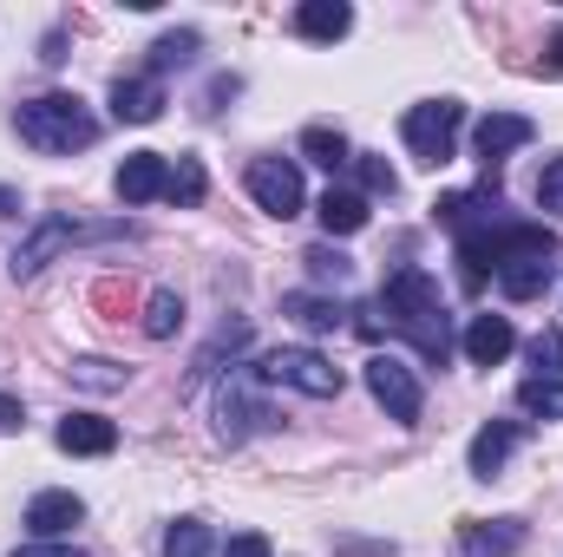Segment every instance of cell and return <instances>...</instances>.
<instances>
[{
	"label": "cell",
	"instance_id": "6da1fadb",
	"mask_svg": "<svg viewBox=\"0 0 563 557\" xmlns=\"http://www.w3.org/2000/svg\"><path fill=\"white\" fill-rule=\"evenodd\" d=\"M380 315H387L394 335H407V341L420 348L426 368H445V354H452V321H445L439 282L426 276L420 263H400V270L387 276V288H380Z\"/></svg>",
	"mask_w": 563,
	"mask_h": 557
},
{
	"label": "cell",
	"instance_id": "7a4b0ae2",
	"mask_svg": "<svg viewBox=\"0 0 563 557\" xmlns=\"http://www.w3.org/2000/svg\"><path fill=\"white\" fill-rule=\"evenodd\" d=\"M13 125H20V139L33 144V151H46V157H73V151H86V144L99 139V119L86 112V99H79V92L26 99V106L13 112Z\"/></svg>",
	"mask_w": 563,
	"mask_h": 557
},
{
	"label": "cell",
	"instance_id": "3957f363",
	"mask_svg": "<svg viewBox=\"0 0 563 557\" xmlns=\"http://www.w3.org/2000/svg\"><path fill=\"white\" fill-rule=\"evenodd\" d=\"M112 237H132V223H73V217H46L20 250H13V276H40L59 250H73V243H112Z\"/></svg>",
	"mask_w": 563,
	"mask_h": 557
},
{
	"label": "cell",
	"instance_id": "277c9868",
	"mask_svg": "<svg viewBox=\"0 0 563 557\" xmlns=\"http://www.w3.org/2000/svg\"><path fill=\"white\" fill-rule=\"evenodd\" d=\"M256 368H230L223 374V387H217V433L230 439V446H243L250 433H263V426H276V407L256 394Z\"/></svg>",
	"mask_w": 563,
	"mask_h": 557
},
{
	"label": "cell",
	"instance_id": "5b68a950",
	"mask_svg": "<svg viewBox=\"0 0 563 557\" xmlns=\"http://www.w3.org/2000/svg\"><path fill=\"white\" fill-rule=\"evenodd\" d=\"M459 125H465V106L459 99H426L407 112V151L420 157L426 171H439V164H452V151H459Z\"/></svg>",
	"mask_w": 563,
	"mask_h": 557
},
{
	"label": "cell",
	"instance_id": "8992f818",
	"mask_svg": "<svg viewBox=\"0 0 563 557\" xmlns=\"http://www.w3.org/2000/svg\"><path fill=\"white\" fill-rule=\"evenodd\" d=\"M256 374L295 387V394H308V401H334L341 394V368L328 354H314V348H276L269 361H256Z\"/></svg>",
	"mask_w": 563,
	"mask_h": 557
},
{
	"label": "cell",
	"instance_id": "52a82bcc",
	"mask_svg": "<svg viewBox=\"0 0 563 557\" xmlns=\"http://www.w3.org/2000/svg\"><path fill=\"white\" fill-rule=\"evenodd\" d=\"M367 394L387 407V419H400V426H413L426 407V387H420V374L400 361V354H374L367 361Z\"/></svg>",
	"mask_w": 563,
	"mask_h": 557
},
{
	"label": "cell",
	"instance_id": "ba28073f",
	"mask_svg": "<svg viewBox=\"0 0 563 557\" xmlns=\"http://www.w3.org/2000/svg\"><path fill=\"white\" fill-rule=\"evenodd\" d=\"M250 197H256V210H269V217H301V171L288 164V157H256L250 164Z\"/></svg>",
	"mask_w": 563,
	"mask_h": 557
},
{
	"label": "cell",
	"instance_id": "9c48e42d",
	"mask_svg": "<svg viewBox=\"0 0 563 557\" xmlns=\"http://www.w3.org/2000/svg\"><path fill=\"white\" fill-rule=\"evenodd\" d=\"M531 139H538V125H531L525 112H492V119H478L472 144H478V164H485V177L498 184V164H505L511 151H525Z\"/></svg>",
	"mask_w": 563,
	"mask_h": 557
},
{
	"label": "cell",
	"instance_id": "30bf717a",
	"mask_svg": "<svg viewBox=\"0 0 563 557\" xmlns=\"http://www.w3.org/2000/svg\"><path fill=\"white\" fill-rule=\"evenodd\" d=\"M518 439H525V419H485L478 433H472V479H498L505 472V459L518 452Z\"/></svg>",
	"mask_w": 563,
	"mask_h": 557
},
{
	"label": "cell",
	"instance_id": "8fae6325",
	"mask_svg": "<svg viewBox=\"0 0 563 557\" xmlns=\"http://www.w3.org/2000/svg\"><path fill=\"white\" fill-rule=\"evenodd\" d=\"M511 348H518V328H511L505 315H472V321H465V361H472V368H498Z\"/></svg>",
	"mask_w": 563,
	"mask_h": 557
},
{
	"label": "cell",
	"instance_id": "7c38bea8",
	"mask_svg": "<svg viewBox=\"0 0 563 557\" xmlns=\"http://www.w3.org/2000/svg\"><path fill=\"white\" fill-rule=\"evenodd\" d=\"M518 545H525L518 518H465L459 525V551L465 557H511Z\"/></svg>",
	"mask_w": 563,
	"mask_h": 557
},
{
	"label": "cell",
	"instance_id": "4fadbf2b",
	"mask_svg": "<svg viewBox=\"0 0 563 557\" xmlns=\"http://www.w3.org/2000/svg\"><path fill=\"white\" fill-rule=\"evenodd\" d=\"M53 439H59V452H79V459H106V452L119 446V426H112V419H99V414H66Z\"/></svg>",
	"mask_w": 563,
	"mask_h": 557
},
{
	"label": "cell",
	"instance_id": "5bb4252c",
	"mask_svg": "<svg viewBox=\"0 0 563 557\" xmlns=\"http://www.w3.org/2000/svg\"><path fill=\"white\" fill-rule=\"evenodd\" d=\"M164 112V79H112V119L119 125H151Z\"/></svg>",
	"mask_w": 563,
	"mask_h": 557
},
{
	"label": "cell",
	"instance_id": "9a60e30c",
	"mask_svg": "<svg viewBox=\"0 0 563 557\" xmlns=\"http://www.w3.org/2000/svg\"><path fill=\"white\" fill-rule=\"evenodd\" d=\"M170 190V164L157 157V151H132L125 164H119V197L125 204H151V197H164Z\"/></svg>",
	"mask_w": 563,
	"mask_h": 557
},
{
	"label": "cell",
	"instance_id": "2e32d148",
	"mask_svg": "<svg viewBox=\"0 0 563 557\" xmlns=\"http://www.w3.org/2000/svg\"><path fill=\"white\" fill-rule=\"evenodd\" d=\"M282 315H288V321H301L308 335H334V328H347V308H341L334 295H308V288L282 295Z\"/></svg>",
	"mask_w": 563,
	"mask_h": 557
},
{
	"label": "cell",
	"instance_id": "e0dca14e",
	"mask_svg": "<svg viewBox=\"0 0 563 557\" xmlns=\"http://www.w3.org/2000/svg\"><path fill=\"white\" fill-rule=\"evenodd\" d=\"M86 518V499L79 492H40L33 505H26V525L40 532V538H59V532H73Z\"/></svg>",
	"mask_w": 563,
	"mask_h": 557
},
{
	"label": "cell",
	"instance_id": "ac0fdd59",
	"mask_svg": "<svg viewBox=\"0 0 563 557\" xmlns=\"http://www.w3.org/2000/svg\"><path fill=\"white\" fill-rule=\"evenodd\" d=\"M354 26V7L347 0H301L295 7V33L301 40H341Z\"/></svg>",
	"mask_w": 563,
	"mask_h": 557
},
{
	"label": "cell",
	"instance_id": "d6986e66",
	"mask_svg": "<svg viewBox=\"0 0 563 557\" xmlns=\"http://www.w3.org/2000/svg\"><path fill=\"white\" fill-rule=\"evenodd\" d=\"M314 210H321V230H328V237H354V230H367V197H361V190H328Z\"/></svg>",
	"mask_w": 563,
	"mask_h": 557
},
{
	"label": "cell",
	"instance_id": "ffe728a7",
	"mask_svg": "<svg viewBox=\"0 0 563 557\" xmlns=\"http://www.w3.org/2000/svg\"><path fill=\"white\" fill-rule=\"evenodd\" d=\"M301 157L321 164V171H347V164H354V151H347V139H341V125H308V132H301Z\"/></svg>",
	"mask_w": 563,
	"mask_h": 557
},
{
	"label": "cell",
	"instance_id": "44dd1931",
	"mask_svg": "<svg viewBox=\"0 0 563 557\" xmlns=\"http://www.w3.org/2000/svg\"><path fill=\"white\" fill-rule=\"evenodd\" d=\"M197 46H203V33H197V26H184V33H164V40L151 46V79H164L170 66H190V59H197Z\"/></svg>",
	"mask_w": 563,
	"mask_h": 557
},
{
	"label": "cell",
	"instance_id": "7402d4cb",
	"mask_svg": "<svg viewBox=\"0 0 563 557\" xmlns=\"http://www.w3.org/2000/svg\"><path fill=\"white\" fill-rule=\"evenodd\" d=\"M177 328H184V295L151 288V302H144V335H151V341H170Z\"/></svg>",
	"mask_w": 563,
	"mask_h": 557
},
{
	"label": "cell",
	"instance_id": "603a6c76",
	"mask_svg": "<svg viewBox=\"0 0 563 557\" xmlns=\"http://www.w3.org/2000/svg\"><path fill=\"white\" fill-rule=\"evenodd\" d=\"M164 197H170L177 210H197V204H203V164H197V157H177V164H170V190H164Z\"/></svg>",
	"mask_w": 563,
	"mask_h": 557
},
{
	"label": "cell",
	"instance_id": "cb8c5ba5",
	"mask_svg": "<svg viewBox=\"0 0 563 557\" xmlns=\"http://www.w3.org/2000/svg\"><path fill=\"white\" fill-rule=\"evenodd\" d=\"M164 557H210V525L203 518H177L164 532Z\"/></svg>",
	"mask_w": 563,
	"mask_h": 557
},
{
	"label": "cell",
	"instance_id": "d4e9b609",
	"mask_svg": "<svg viewBox=\"0 0 563 557\" xmlns=\"http://www.w3.org/2000/svg\"><path fill=\"white\" fill-rule=\"evenodd\" d=\"M518 407L538 414V419H563V381H538V374H531V381L518 387Z\"/></svg>",
	"mask_w": 563,
	"mask_h": 557
},
{
	"label": "cell",
	"instance_id": "484cf974",
	"mask_svg": "<svg viewBox=\"0 0 563 557\" xmlns=\"http://www.w3.org/2000/svg\"><path fill=\"white\" fill-rule=\"evenodd\" d=\"M531 368H538V381H563V328H544L531 341Z\"/></svg>",
	"mask_w": 563,
	"mask_h": 557
},
{
	"label": "cell",
	"instance_id": "4316f807",
	"mask_svg": "<svg viewBox=\"0 0 563 557\" xmlns=\"http://www.w3.org/2000/svg\"><path fill=\"white\" fill-rule=\"evenodd\" d=\"M354 171H361V197H394L400 190V177H394L387 157H354Z\"/></svg>",
	"mask_w": 563,
	"mask_h": 557
},
{
	"label": "cell",
	"instance_id": "83f0119b",
	"mask_svg": "<svg viewBox=\"0 0 563 557\" xmlns=\"http://www.w3.org/2000/svg\"><path fill=\"white\" fill-rule=\"evenodd\" d=\"M301 263H308V270H314L321 282H347V276H354V263H347V256H341L334 243H314V250H308Z\"/></svg>",
	"mask_w": 563,
	"mask_h": 557
},
{
	"label": "cell",
	"instance_id": "f1b7e54d",
	"mask_svg": "<svg viewBox=\"0 0 563 557\" xmlns=\"http://www.w3.org/2000/svg\"><path fill=\"white\" fill-rule=\"evenodd\" d=\"M73 381H79V387L112 394V387H125V368H112V361H73Z\"/></svg>",
	"mask_w": 563,
	"mask_h": 557
},
{
	"label": "cell",
	"instance_id": "f546056e",
	"mask_svg": "<svg viewBox=\"0 0 563 557\" xmlns=\"http://www.w3.org/2000/svg\"><path fill=\"white\" fill-rule=\"evenodd\" d=\"M538 204H544L551 217H563V157L544 164V177H538Z\"/></svg>",
	"mask_w": 563,
	"mask_h": 557
},
{
	"label": "cell",
	"instance_id": "4dcf8cb0",
	"mask_svg": "<svg viewBox=\"0 0 563 557\" xmlns=\"http://www.w3.org/2000/svg\"><path fill=\"white\" fill-rule=\"evenodd\" d=\"M223 557H269V538H263V532H236V538L223 545Z\"/></svg>",
	"mask_w": 563,
	"mask_h": 557
},
{
	"label": "cell",
	"instance_id": "1f68e13d",
	"mask_svg": "<svg viewBox=\"0 0 563 557\" xmlns=\"http://www.w3.org/2000/svg\"><path fill=\"white\" fill-rule=\"evenodd\" d=\"M13 557H86V551H79V545H53V538H46V545H20Z\"/></svg>",
	"mask_w": 563,
	"mask_h": 557
},
{
	"label": "cell",
	"instance_id": "d6a6232c",
	"mask_svg": "<svg viewBox=\"0 0 563 557\" xmlns=\"http://www.w3.org/2000/svg\"><path fill=\"white\" fill-rule=\"evenodd\" d=\"M236 92H243V79H230V73L210 79V112H223V99H236Z\"/></svg>",
	"mask_w": 563,
	"mask_h": 557
},
{
	"label": "cell",
	"instance_id": "836d02e7",
	"mask_svg": "<svg viewBox=\"0 0 563 557\" xmlns=\"http://www.w3.org/2000/svg\"><path fill=\"white\" fill-rule=\"evenodd\" d=\"M20 419H26V414H20V401H13V394H0V433H13Z\"/></svg>",
	"mask_w": 563,
	"mask_h": 557
},
{
	"label": "cell",
	"instance_id": "e575fe53",
	"mask_svg": "<svg viewBox=\"0 0 563 557\" xmlns=\"http://www.w3.org/2000/svg\"><path fill=\"white\" fill-rule=\"evenodd\" d=\"M544 66H551V73H563V33L551 40V46H544Z\"/></svg>",
	"mask_w": 563,
	"mask_h": 557
},
{
	"label": "cell",
	"instance_id": "d590c367",
	"mask_svg": "<svg viewBox=\"0 0 563 557\" xmlns=\"http://www.w3.org/2000/svg\"><path fill=\"white\" fill-rule=\"evenodd\" d=\"M13 210H20V197H13V190L0 184V217H13Z\"/></svg>",
	"mask_w": 563,
	"mask_h": 557
}]
</instances>
